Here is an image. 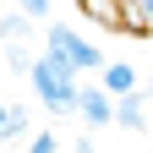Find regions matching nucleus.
<instances>
[{
    "label": "nucleus",
    "mask_w": 153,
    "mask_h": 153,
    "mask_svg": "<svg viewBox=\"0 0 153 153\" xmlns=\"http://www.w3.org/2000/svg\"><path fill=\"white\" fill-rule=\"evenodd\" d=\"M27 88L38 93V104L49 115H76V93H82V71L60 55L38 49V60L27 66Z\"/></svg>",
    "instance_id": "f257e3e1"
},
{
    "label": "nucleus",
    "mask_w": 153,
    "mask_h": 153,
    "mask_svg": "<svg viewBox=\"0 0 153 153\" xmlns=\"http://www.w3.org/2000/svg\"><path fill=\"white\" fill-rule=\"evenodd\" d=\"M76 120H82L88 131H104L115 126V93L93 76V82H82V93H76Z\"/></svg>",
    "instance_id": "7ed1b4c3"
},
{
    "label": "nucleus",
    "mask_w": 153,
    "mask_h": 153,
    "mask_svg": "<svg viewBox=\"0 0 153 153\" xmlns=\"http://www.w3.org/2000/svg\"><path fill=\"white\" fill-rule=\"evenodd\" d=\"M27 153H60V137H55V131H33V137H27Z\"/></svg>",
    "instance_id": "1a4fd4ad"
},
{
    "label": "nucleus",
    "mask_w": 153,
    "mask_h": 153,
    "mask_svg": "<svg viewBox=\"0 0 153 153\" xmlns=\"http://www.w3.org/2000/svg\"><path fill=\"white\" fill-rule=\"evenodd\" d=\"M120 33L153 38V0H120Z\"/></svg>",
    "instance_id": "39448f33"
},
{
    "label": "nucleus",
    "mask_w": 153,
    "mask_h": 153,
    "mask_svg": "<svg viewBox=\"0 0 153 153\" xmlns=\"http://www.w3.org/2000/svg\"><path fill=\"white\" fill-rule=\"evenodd\" d=\"M16 11H27L33 22H44V16L55 11V0H16Z\"/></svg>",
    "instance_id": "9d476101"
},
{
    "label": "nucleus",
    "mask_w": 153,
    "mask_h": 153,
    "mask_svg": "<svg viewBox=\"0 0 153 153\" xmlns=\"http://www.w3.org/2000/svg\"><path fill=\"white\" fill-rule=\"evenodd\" d=\"M27 137V109L22 104H0V142H16Z\"/></svg>",
    "instance_id": "6e6552de"
},
{
    "label": "nucleus",
    "mask_w": 153,
    "mask_h": 153,
    "mask_svg": "<svg viewBox=\"0 0 153 153\" xmlns=\"http://www.w3.org/2000/svg\"><path fill=\"white\" fill-rule=\"evenodd\" d=\"M76 153H93V131L82 126V137H76Z\"/></svg>",
    "instance_id": "9b49d317"
},
{
    "label": "nucleus",
    "mask_w": 153,
    "mask_h": 153,
    "mask_svg": "<svg viewBox=\"0 0 153 153\" xmlns=\"http://www.w3.org/2000/svg\"><path fill=\"white\" fill-rule=\"evenodd\" d=\"M99 82L120 99V93H137V88H142V76H137V66H126V60H104V66H99Z\"/></svg>",
    "instance_id": "423d86ee"
},
{
    "label": "nucleus",
    "mask_w": 153,
    "mask_h": 153,
    "mask_svg": "<svg viewBox=\"0 0 153 153\" xmlns=\"http://www.w3.org/2000/svg\"><path fill=\"white\" fill-rule=\"evenodd\" d=\"M44 49H49V55H60V60H71L82 76H99V66H104V49L93 44L88 33L66 27V22H49V27H44Z\"/></svg>",
    "instance_id": "f03ea898"
},
{
    "label": "nucleus",
    "mask_w": 153,
    "mask_h": 153,
    "mask_svg": "<svg viewBox=\"0 0 153 153\" xmlns=\"http://www.w3.org/2000/svg\"><path fill=\"white\" fill-rule=\"evenodd\" d=\"M27 38H33V16L27 11L0 16V44H6V49H27Z\"/></svg>",
    "instance_id": "0eeeda50"
},
{
    "label": "nucleus",
    "mask_w": 153,
    "mask_h": 153,
    "mask_svg": "<svg viewBox=\"0 0 153 153\" xmlns=\"http://www.w3.org/2000/svg\"><path fill=\"white\" fill-rule=\"evenodd\" d=\"M115 126L120 131H148V99H142V88L115 99Z\"/></svg>",
    "instance_id": "20e7f679"
}]
</instances>
